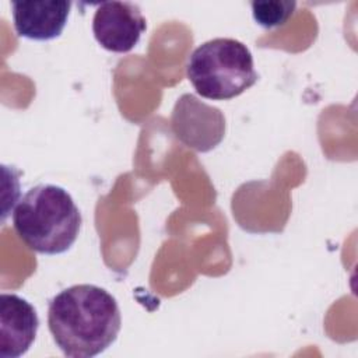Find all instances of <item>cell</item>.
<instances>
[{"mask_svg":"<svg viewBox=\"0 0 358 358\" xmlns=\"http://www.w3.org/2000/svg\"><path fill=\"white\" fill-rule=\"evenodd\" d=\"M48 327L64 357L92 358L116 341L122 316L115 296L105 288L77 284L50 299Z\"/></svg>","mask_w":358,"mask_h":358,"instance_id":"1","label":"cell"},{"mask_svg":"<svg viewBox=\"0 0 358 358\" xmlns=\"http://www.w3.org/2000/svg\"><path fill=\"white\" fill-rule=\"evenodd\" d=\"M18 238L41 255L67 252L78 238L83 217L71 194L57 185L31 187L13 211Z\"/></svg>","mask_w":358,"mask_h":358,"instance_id":"2","label":"cell"},{"mask_svg":"<svg viewBox=\"0 0 358 358\" xmlns=\"http://www.w3.org/2000/svg\"><path fill=\"white\" fill-rule=\"evenodd\" d=\"M186 76L200 96L213 101L239 96L259 78L252 52L234 38H214L199 45L189 56Z\"/></svg>","mask_w":358,"mask_h":358,"instance_id":"3","label":"cell"},{"mask_svg":"<svg viewBox=\"0 0 358 358\" xmlns=\"http://www.w3.org/2000/svg\"><path fill=\"white\" fill-rule=\"evenodd\" d=\"M172 131L187 147L207 152L225 134V117L218 108L200 102L194 95H182L172 110Z\"/></svg>","mask_w":358,"mask_h":358,"instance_id":"4","label":"cell"},{"mask_svg":"<svg viewBox=\"0 0 358 358\" xmlns=\"http://www.w3.org/2000/svg\"><path fill=\"white\" fill-rule=\"evenodd\" d=\"M147 28L145 18L137 4L130 1H103L92 18L96 42L113 53H127L140 41Z\"/></svg>","mask_w":358,"mask_h":358,"instance_id":"5","label":"cell"},{"mask_svg":"<svg viewBox=\"0 0 358 358\" xmlns=\"http://www.w3.org/2000/svg\"><path fill=\"white\" fill-rule=\"evenodd\" d=\"M39 317L35 308L17 294L0 295V357L18 358L35 341Z\"/></svg>","mask_w":358,"mask_h":358,"instance_id":"6","label":"cell"},{"mask_svg":"<svg viewBox=\"0 0 358 358\" xmlns=\"http://www.w3.org/2000/svg\"><path fill=\"white\" fill-rule=\"evenodd\" d=\"M71 3L66 0L13 1L11 15L18 36L31 41H52L63 32Z\"/></svg>","mask_w":358,"mask_h":358,"instance_id":"7","label":"cell"},{"mask_svg":"<svg viewBox=\"0 0 358 358\" xmlns=\"http://www.w3.org/2000/svg\"><path fill=\"white\" fill-rule=\"evenodd\" d=\"M256 24L266 29L284 25L295 11L296 3L289 0H256L250 3Z\"/></svg>","mask_w":358,"mask_h":358,"instance_id":"8","label":"cell"}]
</instances>
